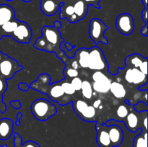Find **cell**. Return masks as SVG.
I'll return each mask as SVG.
<instances>
[{
    "label": "cell",
    "instance_id": "44",
    "mask_svg": "<svg viewBox=\"0 0 148 147\" xmlns=\"http://www.w3.org/2000/svg\"><path fill=\"white\" fill-rule=\"evenodd\" d=\"M65 47H66V48L67 49V50H69V51H71V50H72V48H73V46H72L70 43H66Z\"/></svg>",
    "mask_w": 148,
    "mask_h": 147
},
{
    "label": "cell",
    "instance_id": "11",
    "mask_svg": "<svg viewBox=\"0 0 148 147\" xmlns=\"http://www.w3.org/2000/svg\"><path fill=\"white\" fill-rule=\"evenodd\" d=\"M124 79L129 84L142 86L147 83V75L143 74L137 68H129L125 72Z\"/></svg>",
    "mask_w": 148,
    "mask_h": 147
},
{
    "label": "cell",
    "instance_id": "7",
    "mask_svg": "<svg viewBox=\"0 0 148 147\" xmlns=\"http://www.w3.org/2000/svg\"><path fill=\"white\" fill-rule=\"evenodd\" d=\"M72 106L75 113L81 119L88 122L95 121L96 109L92 105H89L88 102L82 99H77L72 102Z\"/></svg>",
    "mask_w": 148,
    "mask_h": 147
},
{
    "label": "cell",
    "instance_id": "22",
    "mask_svg": "<svg viewBox=\"0 0 148 147\" xmlns=\"http://www.w3.org/2000/svg\"><path fill=\"white\" fill-rule=\"evenodd\" d=\"M133 147H147V132L142 131L133 141Z\"/></svg>",
    "mask_w": 148,
    "mask_h": 147
},
{
    "label": "cell",
    "instance_id": "25",
    "mask_svg": "<svg viewBox=\"0 0 148 147\" xmlns=\"http://www.w3.org/2000/svg\"><path fill=\"white\" fill-rule=\"evenodd\" d=\"M19 22H20V21L15 19V20H12L11 21H9L7 22H6L5 24H4L1 26V27H2V30L5 33H11L12 34L13 33V31L15 30L16 27H17Z\"/></svg>",
    "mask_w": 148,
    "mask_h": 147
},
{
    "label": "cell",
    "instance_id": "47",
    "mask_svg": "<svg viewBox=\"0 0 148 147\" xmlns=\"http://www.w3.org/2000/svg\"><path fill=\"white\" fill-rule=\"evenodd\" d=\"M15 124H16V125L19 126V125H20V120H16Z\"/></svg>",
    "mask_w": 148,
    "mask_h": 147
},
{
    "label": "cell",
    "instance_id": "42",
    "mask_svg": "<svg viewBox=\"0 0 148 147\" xmlns=\"http://www.w3.org/2000/svg\"><path fill=\"white\" fill-rule=\"evenodd\" d=\"M78 67H79V64H78V62L77 61H75L72 63V68L75 69H77Z\"/></svg>",
    "mask_w": 148,
    "mask_h": 147
},
{
    "label": "cell",
    "instance_id": "29",
    "mask_svg": "<svg viewBox=\"0 0 148 147\" xmlns=\"http://www.w3.org/2000/svg\"><path fill=\"white\" fill-rule=\"evenodd\" d=\"M134 110L137 111L138 112H144V111H147L148 110V106L147 104L145 103L143 101H140V102H137V104L134 105Z\"/></svg>",
    "mask_w": 148,
    "mask_h": 147
},
{
    "label": "cell",
    "instance_id": "45",
    "mask_svg": "<svg viewBox=\"0 0 148 147\" xmlns=\"http://www.w3.org/2000/svg\"><path fill=\"white\" fill-rule=\"evenodd\" d=\"M142 3H143V4L144 5L145 7H147V0H142Z\"/></svg>",
    "mask_w": 148,
    "mask_h": 147
},
{
    "label": "cell",
    "instance_id": "23",
    "mask_svg": "<svg viewBox=\"0 0 148 147\" xmlns=\"http://www.w3.org/2000/svg\"><path fill=\"white\" fill-rule=\"evenodd\" d=\"M82 95L84 98L87 99H90L93 95V89H92L91 83L88 80L82 81V87L80 89Z\"/></svg>",
    "mask_w": 148,
    "mask_h": 147
},
{
    "label": "cell",
    "instance_id": "37",
    "mask_svg": "<svg viewBox=\"0 0 148 147\" xmlns=\"http://www.w3.org/2000/svg\"><path fill=\"white\" fill-rule=\"evenodd\" d=\"M142 18L144 20L145 24H147V7H145L142 12Z\"/></svg>",
    "mask_w": 148,
    "mask_h": 147
},
{
    "label": "cell",
    "instance_id": "24",
    "mask_svg": "<svg viewBox=\"0 0 148 147\" xmlns=\"http://www.w3.org/2000/svg\"><path fill=\"white\" fill-rule=\"evenodd\" d=\"M14 147H40V145L37 143L32 141H28L25 144H22V138L18 133L14 134Z\"/></svg>",
    "mask_w": 148,
    "mask_h": 147
},
{
    "label": "cell",
    "instance_id": "16",
    "mask_svg": "<svg viewBox=\"0 0 148 147\" xmlns=\"http://www.w3.org/2000/svg\"><path fill=\"white\" fill-rule=\"evenodd\" d=\"M40 10L46 16L54 15L60 10V5L52 0H46L40 4Z\"/></svg>",
    "mask_w": 148,
    "mask_h": 147
},
{
    "label": "cell",
    "instance_id": "10",
    "mask_svg": "<svg viewBox=\"0 0 148 147\" xmlns=\"http://www.w3.org/2000/svg\"><path fill=\"white\" fill-rule=\"evenodd\" d=\"M12 36L19 43H29L32 37V30L27 23L20 21L17 27L12 33Z\"/></svg>",
    "mask_w": 148,
    "mask_h": 147
},
{
    "label": "cell",
    "instance_id": "6",
    "mask_svg": "<svg viewBox=\"0 0 148 147\" xmlns=\"http://www.w3.org/2000/svg\"><path fill=\"white\" fill-rule=\"evenodd\" d=\"M88 69L94 71H108V64L102 50L98 46L89 49Z\"/></svg>",
    "mask_w": 148,
    "mask_h": 147
},
{
    "label": "cell",
    "instance_id": "46",
    "mask_svg": "<svg viewBox=\"0 0 148 147\" xmlns=\"http://www.w3.org/2000/svg\"><path fill=\"white\" fill-rule=\"evenodd\" d=\"M22 117H23V115H22L21 112H18L17 113V120H20L22 118Z\"/></svg>",
    "mask_w": 148,
    "mask_h": 147
},
{
    "label": "cell",
    "instance_id": "8",
    "mask_svg": "<svg viewBox=\"0 0 148 147\" xmlns=\"http://www.w3.org/2000/svg\"><path fill=\"white\" fill-rule=\"evenodd\" d=\"M92 79L93 82L91 85L94 92L100 94H106L109 92L111 80L103 72L95 71L92 74Z\"/></svg>",
    "mask_w": 148,
    "mask_h": 147
},
{
    "label": "cell",
    "instance_id": "34",
    "mask_svg": "<svg viewBox=\"0 0 148 147\" xmlns=\"http://www.w3.org/2000/svg\"><path fill=\"white\" fill-rule=\"evenodd\" d=\"M65 13H66L67 15L69 16H72L74 14H75V10H74V7L72 5H69L68 7H66L65 9Z\"/></svg>",
    "mask_w": 148,
    "mask_h": 147
},
{
    "label": "cell",
    "instance_id": "21",
    "mask_svg": "<svg viewBox=\"0 0 148 147\" xmlns=\"http://www.w3.org/2000/svg\"><path fill=\"white\" fill-rule=\"evenodd\" d=\"M88 6L85 4V1L82 0H79L75 3L73 7L75 10V14H76L77 17H78V20H82L86 16L88 13Z\"/></svg>",
    "mask_w": 148,
    "mask_h": 147
},
{
    "label": "cell",
    "instance_id": "2",
    "mask_svg": "<svg viewBox=\"0 0 148 147\" xmlns=\"http://www.w3.org/2000/svg\"><path fill=\"white\" fill-rule=\"evenodd\" d=\"M41 36L36 40L34 47L39 50L49 52H56L59 50L60 45L64 42L61 36L59 28L50 26H43L41 30Z\"/></svg>",
    "mask_w": 148,
    "mask_h": 147
},
{
    "label": "cell",
    "instance_id": "35",
    "mask_svg": "<svg viewBox=\"0 0 148 147\" xmlns=\"http://www.w3.org/2000/svg\"><path fill=\"white\" fill-rule=\"evenodd\" d=\"M29 88H30L29 85H27V83H25V82H21V83L19 84L18 85V89H20V90L23 91V92L27 91L29 89Z\"/></svg>",
    "mask_w": 148,
    "mask_h": 147
},
{
    "label": "cell",
    "instance_id": "13",
    "mask_svg": "<svg viewBox=\"0 0 148 147\" xmlns=\"http://www.w3.org/2000/svg\"><path fill=\"white\" fill-rule=\"evenodd\" d=\"M95 128L97 129L96 141L98 145L100 147H112L106 125L98 123Z\"/></svg>",
    "mask_w": 148,
    "mask_h": 147
},
{
    "label": "cell",
    "instance_id": "36",
    "mask_svg": "<svg viewBox=\"0 0 148 147\" xmlns=\"http://www.w3.org/2000/svg\"><path fill=\"white\" fill-rule=\"evenodd\" d=\"M6 109H7V107H6L5 104L3 102L2 95L0 94V111H1V112L4 113V112H5Z\"/></svg>",
    "mask_w": 148,
    "mask_h": 147
},
{
    "label": "cell",
    "instance_id": "51",
    "mask_svg": "<svg viewBox=\"0 0 148 147\" xmlns=\"http://www.w3.org/2000/svg\"><path fill=\"white\" fill-rule=\"evenodd\" d=\"M0 147H7V146H0Z\"/></svg>",
    "mask_w": 148,
    "mask_h": 147
},
{
    "label": "cell",
    "instance_id": "15",
    "mask_svg": "<svg viewBox=\"0 0 148 147\" xmlns=\"http://www.w3.org/2000/svg\"><path fill=\"white\" fill-rule=\"evenodd\" d=\"M14 10L8 4H0V26H2L6 22L14 20Z\"/></svg>",
    "mask_w": 148,
    "mask_h": 147
},
{
    "label": "cell",
    "instance_id": "27",
    "mask_svg": "<svg viewBox=\"0 0 148 147\" xmlns=\"http://www.w3.org/2000/svg\"><path fill=\"white\" fill-rule=\"evenodd\" d=\"M129 113L128 108L124 105H121L118 107L116 110V115L119 118V121H122L123 119L127 116Z\"/></svg>",
    "mask_w": 148,
    "mask_h": 147
},
{
    "label": "cell",
    "instance_id": "31",
    "mask_svg": "<svg viewBox=\"0 0 148 147\" xmlns=\"http://www.w3.org/2000/svg\"><path fill=\"white\" fill-rule=\"evenodd\" d=\"M7 89V80H4V79H1V78L0 77V94L3 95V94L6 92Z\"/></svg>",
    "mask_w": 148,
    "mask_h": 147
},
{
    "label": "cell",
    "instance_id": "38",
    "mask_svg": "<svg viewBox=\"0 0 148 147\" xmlns=\"http://www.w3.org/2000/svg\"><path fill=\"white\" fill-rule=\"evenodd\" d=\"M147 24H145L144 27L142 28L141 31H140V33H141L143 35H145V36H147Z\"/></svg>",
    "mask_w": 148,
    "mask_h": 147
},
{
    "label": "cell",
    "instance_id": "32",
    "mask_svg": "<svg viewBox=\"0 0 148 147\" xmlns=\"http://www.w3.org/2000/svg\"><path fill=\"white\" fill-rule=\"evenodd\" d=\"M84 1H85V3L88 6V7H89L90 5H92L94 6L95 8H98V9L101 8L100 5L98 4L100 0H84Z\"/></svg>",
    "mask_w": 148,
    "mask_h": 147
},
{
    "label": "cell",
    "instance_id": "14",
    "mask_svg": "<svg viewBox=\"0 0 148 147\" xmlns=\"http://www.w3.org/2000/svg\"><path fill=\"white\" fill-rule=\"evenodd\" d=\"M14 130V122L9 118L0 119V140H7L11 137Z\"/></svg>",
    "mask_w": 148,
    "mask_h": 147
},
{
    "label": "cell",
    "instance_id": "4",
    "mask_svg": "<svg viewBox=\"0 0 148 147\" xmlns=\"http://www.w3.org/2000/svg\"><path fill=\"white\" fill-rule=\"evenodd\" d=\"M107 30H108V26L100 19L93 18L90 22L88 33L95 44H98L99 43L108 44V39L104 35Z\"/></svg>",
    "mask_w": 148,
    "mask_h": 147
},
{
    "label": "cell",
    "instance_id": "3",
    "mask_svg": "<svg viewBox=\"0 0 148 147\" xmlns=\"http://www.w3.org/2000/svg\"><path fill=\"white\" fill-rule=\"evenodd\" d=\"M30 111L34 118L39 121H46L57 112L56 105L43 98L33 101L30 105Z\"/></svg>",
    "mask_w": 148,
    "mask_h": 147
},
{
    "label": "cell",
    "instance_id": "20",
    "mask_svg": "<svg viewBox=\"0 0 148 147\" xmlns=\"http://www.w3.org/2000/svg\"><path fill=\"white\" fill-rule=\"evenodd\" d=\"M76 56H78V64L83 69L88 67L89 62V49L80 48L76 51Z\"/></svg>",
    "mask_w": 148,
    "mask_h": 147
},
{
    "label": "cell",
    "instance_id": "43",
    "mask_svg": "<svg viewBox=\"0 0 148 147\" xmlns=\"http://www.w3.org/2000/svg\"><path fill=\"white\" fill-rule=\"evenodd\" d=\"M53 27H56V28L59 29V27H62V23H61L60 22H59V21H56V22H54V23H53Z\"/></svg>",
    "mask_w": 148,
    "mask_h": 147
},
{
    "label": "cell",
    "instance_id": "26",
    "mask_svg": "<svg viewBox=\"0 0 148 147\" xmlns=\"http://www.w3.org/2000/svg\"><path fill=\"white\" fill-rule=\"evenodd\" d=\"M61 86H62V88L65 95H68V96L73 95L76 92L70 82H61Z\"/></svg>",
    "mask_w": 148,
    "mask_h": 147
},
{
    "label": "cell",
    "instance_id": "48",
    "mask_svg": "<svg viewBox=\"0 0 148 147\" xmlns=\"http://www.w3.org/2000/svg\"><path fill=\"white\" fill-rule=\"evenodd\" d=\"M5 1H12V0H5ZM23 1H25V2H29L31 0H22Z\"/></svg>",
    "mask_w": 148,
    "mask_h": 147
},
{
    "label": "cell",
    "instance_id": "17",
    "mask_svg": "<svg viewBox=\"0 0 148 147\" xmlns=\"http://www.w3.org/2000/svg\"><path fill=\"white\" fill-rule=\"evenodd\" d=\"M124 119L125 120H124L123 121L125 123L127 128L130 131L134 133L140 128H138L139 118L134 112H129L127 116Z\"/></svg>",
    "mask_w": 148,
    "mask_h": 147
},
{
    "label": "cell",
    "instance_id": "30",
    "mask_svg": "<svg viewBox=\"0 0 148 147\" xmlns=\"http://www.w3.org/2000/svg\"><path fill=\"white\" fill-rule=\"evenodd\" d=\"M65 74L67 75L69 78L73 79V78L78 76V75H79V71H77V69H73V68H68V69H66V72H65Z\"/></svg>",
    "mask_w": 148,
    "mask_h": 147
},
{
    "label": "cell",
    "instance_id": "28",
    "mask_svg": "<svg viewBox=\"0 0 148 147\" xmlns=\"http://www.w3.org/2000/svg\"><path fill=\"white\" fill-rule=\"evenodd\" d=\"M71 84L72 85L73 88L75 89V90L76 91H80L81 87H82V80L79 77L77 76V77L73 78V79L71 80L70 82Z\"/></svg>",
    "mask_w": 148,
    "mask_h": 147
},
{
    "label": "cell",
    "instance_id": "40",
    "mask_svg": "<svg viewBox=\"0 0 148 147\" xmlns=\"http://www.w3.org/2000/svg\"><path fill=\"white\" fill-rule=\"evenodd\" d=\"M147 83L145 84L144 85H142V86H138V89L140 91H145L147 90Z\"/></svg>",
    "mask_w": 148,
    "mask_h": 147
},
{
    "label": "cell",
    "instance_id": "5",
    "mask_svg": "<svg viewBox=\"0 0 148 147\" xmlns=\"http://www.w3.org/2000/svg\"><path fill=\"white\" fill-rule=\"evenodd\" d=\"M23 69V66L17 63L15 59L7 55H3L0 61V77L4 80L11 79L14 74Z\"/></svg>",
    "mask_w": 148,
    "mask_h": 147
},
{
    "label": "cell",
    "instance_id": "33",
    "mask_svg": "<svg viewBox=\"0 0 148 147\" xmlns=\"http://www.w3.org/2000/svg\"><path fill=\"white\" fill-rule=\"evenodd\" d=\"M10 104H11L12 107L14 109H16V110L20 109V108H21V107H22L21 103H20V101L19 100V99H17V100L11 101Z\"/></svg>",
    "mask_w": 148,
    "mask_h": 147
},
{
    "label": "cell",
    "instance_id": "1",
    "mask_svg": "<svg viewBox=\"0 0 148 147\" xmlns=\"http://www.w3.org/2000/svg\"><path fill=\"white\" fill-rule=\"evenodd\" d=\"M51 82V76L48 74H41L39 75L37 80L32 82L29 85L30 88L37 90L47 95L51 100L56 101L59 105H62L61 98L65 97L64 92L61 86V82L56 83Z\"/></svg>",
    "mask_w": 148,
    "mask_h": 147
},
{
    "label": "cell",
    "instance_id": "12",
    "mask_svg": "<svg viewBox=\"0 0 148 147\" xmlns=\"http://www.w3.org/2000/svg\"><path fill=\"white\" fill-rule=\"evenodd\" d=\"M112 147L119 146L124 140V132L121 127L117 125H106Z\"/></svg>",
    "mask_w": 148,
    "mask_h": 147
},
{
    "label": "cell",
    "instance_id": "19",
    "mask_svg": "<svg viewBox=\"0 0 148 147\" xmlns=\"http://www.w3.org/2000/svg\"><path fill=\"white\" fill-rule=\"evenodd\" d=\"M109 92H111L116 99H123L127 95V90L124 85L118 82H111Z\"/></svg>",
    "mask_w": 148,
    "mask_h": 147
},
{
    "label": "cell",
    "instance_id": "41",
    "mask_svg": "<svg viewBox=\"0 0 148 147\" xmlns=\"http://www.w3.org/2000/svg\"><path fill=\"white\" fill-rule=\"evenodd\" d=\"M143 125L145 127V131H147V116L145 115V118L144 120H143Z\"/></svg>",
    "mask_w": 148,
    "mask_h": 147
},
{
    "label": "cell",
    "instance_id": "39",
    "mask_svg": "<svg viewBox=\"0 0 148 147\" xmlns=\"http://www.w3.org/2000/svg\"><path fill=\"white\" fill-rule=\"evenodd\" d=\"M101 105V99H98L93 102V105H92V106H93L94 108L96 109V108H99Z\"/></svg>",
    "mask_w": 148,
    "mask_h": 147
},
{
    "label": "cell",
    "instance_id": "9",
    "mask_svg": "<svg viewBox=\"0 0 148 147\" xmlns=\"http://www.w3.org/2000/svg\"><path fill=\"white\" fill-rule=\"evenodd\" d=\"M116 29L120 33L124 35L132 34L134 29V19L128 13H122L117 17L116 20Z\"/></svg>",
    "mask_w": 148,
    "mask_h": 147
},
{
    "label": "cell",
    "instance_id": "18",
    "mask_svg": "<svg viewBox=\"0 0 148 147\" xmlns=\"http://www.w3.org/2000/svg\"><path fill=\"white\" fill-rule=\"evenodd\" d=\"M147 60V57H143L140 54L134 53L126 58L125 63L127 66H131L132 68L139 69L142 66V64Z\"/></svg>",
    "mask_w": 148,
    "mask_h": 147
},
{
    "label": "cell",
    "instance_id": "49",
    "mask_svg": "<svg viewBox=\"0 0 148 147\" xmlns=\"http://www.w3.org/2000/svg\"><path fill=\"white\" fill-rule=\"evenodd\" d=\"M3 55H4V53H2V52L0 51V61H1V58H2V56H3Z\"/></svg>",
    "mask_w": 148,
    "mask_h": 147
},
{
    "label": "cell",
    "instance_id": "50",
    "mask_svg": "<svg viewBox=\"0 0 148 147\" xmlns=\"http://www.w3.org/2000/svg\"><path fill=\"white\" fill-rule=\"evenodd\" d=\"M124 102H126L127 104H128V105H130V102H129V100L128 99H125V101H124Z\"/></svg>",
    "mask_w": 148,
    "mask_h": 147
}]
</instances>
